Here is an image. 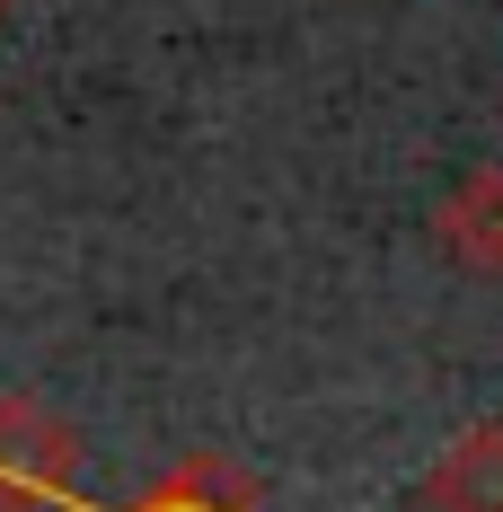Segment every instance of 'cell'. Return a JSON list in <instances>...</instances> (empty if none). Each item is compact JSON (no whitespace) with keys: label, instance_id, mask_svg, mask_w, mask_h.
Segmentation results:
<instances>
[{"label":"cell","instance_id":"1","mask_svg":"<svg viewBox=\"0 0 503 512\" xmlns=\"http://www.w3.org/2000/svg\"><path fill=\"white\" fill-rule=\"evenodd\" d=\"M71 468H80V433L62 415H45L36 398H0V495L9 504L71 495Z\"/></svg>","mask_w":503,"mask_h":512},{"label":"cell","instance_id":"2","mask_svg":"<svg viewBox=\"0 0 503 512\" xmlns=\"http://www.w3.org/2000/svg\"><path fill=\"white\" fill-rule=\"evenodd\" d=\"M433 248L451 256L459 274L503 283V168H468L451 195L433 204Z\"/></svg>","mask_w":503,"mask_h":512},{"label":"cell","instance_id":"3","mask_svg":"<svg viewBox=\"0 0 503 512\" xmlns=\"http://www.w3.org/2000/svg\"><path fill=\"white\" fill-rule=\"evenodd\" d=\"M433 512H503V424H468L424 477Z\"/></svg>","mask_w":503,"mask_h":512},{"label":"cell","instance_id":"5","mask_svg":"<svg viewBox=\"0 0 503 512\" xmlns=\"http://www.w3.org/2000/svg\"><path fill=\"white\" fill-rule=\"evenodd\" d=\"M9 9H18V0H0V18H9Z\"/></svg>","mask_w":503,"mask_h":512},{"label":"cell","instance_id":"4","mask_svg":"<svg viewBox=\"0 0 503 512\" xmlns=\"http://www.w3.org/2000/svg\"><path fill=\"white\" fill-rule=\"evenodd\" d=\"M142 512H248V486H230L221 468H177Z\"/></svg>","mask_w":503,"mask_h":512}]
</instances>
